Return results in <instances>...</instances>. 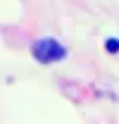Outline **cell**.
I'll use <instances>...</instances> for the list:
<instances>
[{
    "label": "cell",
    "mask_w": 119,
    "mask_h": 124,
    "mask_svg": "<svg viewBox=\"0 0 119 124\" xmlns=\"http://www.w3.org/2000/svg\"><path fill=\"white\" fill-rule=\"evenodd\" d=\"M31 55L38 62H43V64H52L57 60H64L67 57V50L55 38H41V41H36L31 46Z\"/></svg>",
    "instance_id": "6da1fadb"
},
{
    "label": "cell",
    "mask_w": 119,
    "mask_h": 124,
    "mask_svg": "<svg viewBox=\"0 0 119 124\" xmlns=\"http://www.w3.org/2000/svg\"><path fill=\"white\" fill-rule=\"evenodd\" d=\"M105 48H107L110 53H119V41L117 38H107V41H105Z\"/></svg>",
    "instance_id": "7a4b0ae2"
}]
</instances>
